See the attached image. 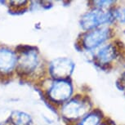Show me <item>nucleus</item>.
<instances>
[{"label":"nucleus","mask_w":125,"mask_h":125,"mask_svg":"<svg viewBox=\"0 0 125 125\" xmlns=\"http://www.w3.org/2000/svg\"><path fill=\"white\" fill-rule=\"evenodd\" d=\"M17 54L16 74L21 79L36 81L43 79L48 75V64H45L37 48L31 46H19L16 48Z\"/></svg>","instance_id":"1"},{"label":"nucleus","mask_w":125,"mask_h":125,"mask_svg":"<svg viewBox=\"0 0 125 125\" xmlns=\"http://www.w3.org/2000/svg\"><path fill=\"white\" fill-rule=\"evenodd\" d=\"M92 101L89 96L76 95L61 105L60 113L65 120L74 123L79 121L91 111Z\"/></svg>","instance_id":"2"},{"label":"nucleus","mask_w":125,"mask_h":125,"mask_svg":"<svg viewBox=\"0 0 125 125\" xmlns=\"http://www.w3.org/2000/svg\"><path fill=\"white\" fill-rule=\"evenodd\" d=\"M45 95L50 102L62 105L73 96L74 87L70 79H51L44 89Z\"/></svg>","instance_id":"3"},{"label":"nucleus","mask_w":125,"mask_h":125,"mask_svg":"<svg viewBox=\"0 0 125 125\" xmlns=\"http://www.w3.org/2000/svg\"><path fill=\"white\" fill-rule=\"evenodd\" d=\"M114 8L107 10L92 8L90 11L82 15L79 21L80 26L84 31H88L112 24L115 21Z\"/></svg>","instance_id":"4"},{"label":"nucleus","mask_w":125,"mask_h":125,"mask_svg":"<svg viewBox=\"0 0 125 125\" xmlns=\"http://www.w3.org/2000/svg\"><path fill=\"white\" fill-rule=\"evenodd\" d=\"M113 36L110 26H102L83 32L79 38L80 47L86 51H94L104 45Z\"/></svg>","instance_id":"5"},{"label":"nucleus","mask_w":125,"mask_h":125,"mask_svg":"<svg viewBox=\"0 0 125 125\" xmlns=\"http://www.w3.org/2000/svg\"><path fill=\"white\" fill-rule=\"evenodd\" d=\"M74 67V62L70 58L57 57L48 64V75L51 79H68Z\"/></svg>","instance_id":"6"},{"label":"nucleus","mask_w":125,"mask_h":125,"mask_svg":"<svg viewBox=\"0 0 125 125\" xmlns=\"http://www.w3.org/2000/svg\"><path fill=\"white\" fill-rule=\"evenodd\" d=\"M17 54L14 49L0 45V79L12 77L16 74Z\"/></svg>","instance_id":"7"},{"label":"nucleus","mask_w":125,"mask_h":125,"mask_svg":"<svg viewBox=\"0 0 125 125\" xmlns=\"http://www.w3.org/2000/svg\"><path fill=\"white\" fill-rule=\"evenodd\" d=\"M120 51V47L116 43L104 44L96 49L94 54V61L101 67L110 65L119 58Z\"/></svg>","instance_id":"8"},{"label":"nucleus","mask_w":125,"mask_h":125,"mask_svg":"<svg viewBox=\"0 0 125 125\" xmlns=\"http://www.w3.org/2000/svg\"><path fill=\"white\" fill-rule=\"evenodd\" d=\"M8 122L11 125H33L31 115L26 112L15 110L9 116Z\"/></svg>","instance_id":"9"},{"label":"nucleus","mask_w":125,"mask_h":125,"mask_svg":"<svg viewBox=\"0 0 125 125\" xmlns=\"http://www.w3.org/2000/svg\"><path fill=\"white\" fill-rule=\"evenodd\" d=\"M102 118L103 114L101 110L98 109L92 110L81 119L75 122V125H100L102 121Z\"/></svg>","instance_id":"10"},{"label":"nucleus","mask_w":125,"mask_h":125,"mask_svg":"<svg viewBox=\"0 0 125 125\" xmlns=\"http://www.w3.org/2000/svg\"><path fill=\"white\" fill-rule=\"evenodd\" d=\"M92 3L93 5L92 6V8L96 9H102V10H107L115 7V4L116 3L115 1H93Z\"/></svg>","instance_id":"11"},{"label":"nucleus","mask_w":125,"mask_h":125,"mask_svg":"<svg viewBox=\"0 0 125 125\" xmlns=\"http://www.w3.org/2000/svg\"><path fill=\"white\" fill-rule=\"evenodd\" d=\"M8 3H9V8H11V11H18L19 10H25V8H27L28 1H8Z\"/></svg>","instance_id":"12"},{"label":"nucleus","mask_w":125,"mask_h":125,"mask_svg":"<svg viewBox=\"0 0 125 125\" xmlns=\"http://www.w3.org/2000/svg\"><path fill=\"white\" fill-rule=\"evenodd\" d=\"M114 14L115 21H118L122 24H125V8H114Z\"/></svg>","instance_id":"13"},{"label":"nucleus","mask_w":125,"mask_h":125,"mask_svg":"<svg viewBox=\"0 0 125 125\" xmlns=\"http://www.w3.org/2000/svg\"><path fill=\"white\" fill-rule=\"evenodd\" d=\"M119 83L121 85L122 88H125V71L123 73V74L120 76V82Z\"/></svg>","instance_id":"14"},{"label":"nucleus","mask_w":125,"mask_h":125,"mask_svg":"<svg viewBox=\"0 0 125 125\" xmlns=\"http://www.w3.org/2000/svg\"><path fill=\"white\" fill-rule=\"evenodd\" d=\"M0 125H11L7 121V122H2V123H0Z\"/></svg>","instance_id":"15"},{"label":"nucleus","mask_w":125,"mask_h":125,"mask_svg":"<svg viewBox=\"0 0 125 125\" xmlns=\"http://www.w3.org/2000/svg\"><path fill=\"white\" fill-rule=\"evenodd\" d=\"M100 125H110V124H106V123H105V122H103V123H101Z\"/></svg>","instance_id":"16"}]
</instances>
